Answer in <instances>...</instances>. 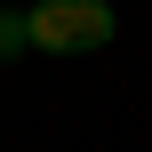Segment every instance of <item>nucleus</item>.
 I'll use <instances>...</instances> for the list:
<instances>
[{
  "label": "nucleus",
  "instance_id": "obj_1",
  "mask_svg": "<svg viewBox=\"0 0 152 152\" xmlns=\"http://www.w3.org/2000/svg\"><path fill=\"white\" fill-rule=\"evenodd\" d=\"M112 32H120V16H112L104 0H40V8H32V48H48V56L104 48Z\"/></svg>",
  "mask_w": 152,
  "mask_h": 152
},
{
  "label": "nucleus",
  "instance_id": "obj_2",
  "mask_svg": "<svg viewBox=\"0 0 152 152\" xmlns=\"http://www.w3.org/2000/svg\"><path fill=\"white\" fill-rule=\"evenodd\" d=\"M32 48V8H0V56H24Z\"/></svg>",
  "mask_w": 152,
  "mask_h": 152
}]
</instances>
